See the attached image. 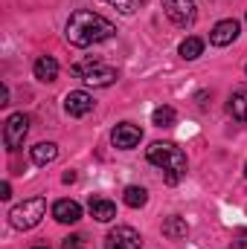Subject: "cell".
<instances>
[{"instance_id":"obj_4","label":"cell","mask_w":247,"mask_h":249,"mask_svg":"<svg viewBox=\"0 0 247 249\" xmlns=\"http://www.w3.org/2000/svg\"><path fill=\"white\" fill-rule=\"evenodd\" d=\"M73 72L87 87H111L120 78V72L114 67H108V64H102V61H79V64H73Z\"/></svg>"},{"instance_id":"obj_5","label":"cell","mask_w":247,"mask_h":249,"mask_svg":"<svg viewBox=\"0 0 247 249\" xmlns=\"http://www.w3.org/2000/svg\"><path fill=\"white\" fill-rule=\"evenodd\" d=\"M26 133H29V116L12 113V116L6 119V124H3V145H6L9 151H18V148H23Z\"/></svg>"},{"instance_id":"obj_18","label":"cell","mask_w":247,"mask_h":249,"mask_svg":"<svg viewBox=\"0 0 247 249\" xmlns=\"http://www.w3.org/2000/svg\"><path fill=\"white\" fill-rule=\"evenodd\" d=\"M178 53H181V58H186V61H195V58H201V53H204V41L201 38H186L184 44L178 47Z\"/></svg>"},{"instance_id":"obj_20","label":"cell","mask_w":247,"mask_h":249,"mask_svg":"<svg viewBox=\"0 0 247 249\" xmlns=\"http://www.w3.org/2000/svg\"><path fill=\"white\" fill-rule=\"evenodd\" d=\"M105 3H111V6H114L117 12H123V15H134V12L143 9L145 0H105Z\"/></svg>"},{"instance_id":"obj_25","label":"cell","mask_w":247,"mask_h":249,"mask_svg":"<svg viewBox=\"0 0 247 249\" xmlns=\"http://www.w3.org/2000/svg\"><path fill=\"white\" fill-rule=\"evenodd\" d=\"M32 249H50V247H32Z\"/></svg>"},{"instance_id":"obj_19","label":"cell","mask_w":247,"mask_h":249,"mask_svg":"<svg viewBox=\"0 0 247 249\" xmlns=\"http://www.w3.org/2000/svg\"><path fill=\"white\" fill-rule=\"evenodd\" d=\"M178 119V113H175V107H169V105H163V107H157L154 113H151V122L157 124V127H169V124H175Z\"/></svg>"},{"instance_id":"obj_3","label":"cell","mask_w":247,"mask_h":249,"mask_svg":"<svg viewBox=\"0 0 247 249\" xmlns=\"http://www.w3.org/2000/svg\"><path fill=\"white\" fill-rule=\"evenodd\" d=\"M44 214H47V200H44V197H29V200L12 206L9 223H12L15 229H23V232H26V229H35Z\"/></svg>"},{"instance_id":"obj_26","label":"cell","mask_w":247,"mask_h":249,"mask_svg":"<svg viewBox=\"0 0 247 249\" xmlns=\"http://www.w3.org/2000/svg\"><path fill=\"white\" fill-rule=\"evenodd\" d=\"M245 177H247V165H245Z\"/></svg>"},{"instance_id":"obj_24","label":"cell","mask_w":247,"mask_h":249,"mask_svg":"<svg viewBox=\"0 0 247 249\" xmlns=\"http://www.w3.org/2000/svg\"><path fill=\"white\" fill-rule=\"evenodd\" d=\"M64 183H76V171H67L64 174Z\"/></svg>"},{"instance_id":"obj_15","label":"cell","mask_w":247,"mask_h":249,"mask_svg":"<svg viewBox=\"0 0 247 249\" xmlns=\"http://www.w3.org/2000/svg\"><path fill=\"white\" fill-rule=\"evenodd\" d=\"M227 110H230V116H233L236 122H247V90H236V93L230 96Z\"/></svg>"},{"instance_id":"obj_17","label":"cell","mask_w":247,"mask_h":249,"mask_svg":"<svg viewBox=\"0 0 247 249\" xmlns=\"http://www.w3.org/2000/svg\"><path fill=\"white\" fill-rule=\"evenodd\" d=\"M123 200H125V206H131V209H143L148 203V191L143 186H128L123 191Z\"/></svg>"},{"instance_id":"obj_16","label":"cell","mask_w":247,"mask_h":249,"mask_svg":"<svg viewBox=\"0 0 247 249\" xmlns=\"http://www.w3.org/2000/svg\"><path fill=\"white\" fill-rule=\"evenodd\" d=\"M186 232H189V226H186L184 217H166L163 220V235L166 238H172V241H181V238H186Z\"/></svg>"},{"instance_id":"obj_11","label":"cell","mask_w":247,"mask_h":249,"mask_svg":"<svg viewBox=\"0 0 247 249\" xmlns=\"http://www.w3.org/2000/svg\"><path fill=\"white\" fill-rule=\"evenodd\" d=\"M53 217L59 223H79L82 220V206L76 200H59L53 206Z\"/></svg>"},{"instance_id":"obj_7","label":"cell","mask_w":247,"mask_h":249,"mask_svg":"<svg viewBox=\"0 0 247 249\" xmlns=\"http://www.w3.org/2000/svg\"><path fill=\"white\" fill-rule=\"evenodd\" d=\"M163 9L175 26H192L198 18V6L192 0H163Z\"/></svg>"},{"instance_id":"obj_8","label":"cell","mask_w":247,"mask_h":249,"mask_svg":"<svg viewBox=\"0 0 247 249\" xmlns=\"http://www.w3.org/2000/svg\"><path fill=\"white\" fill-rule=\"evenodd\" d=\"M140 139H143V130H140L137 124H131V122L117 124L114 133H111V142H114V148H120V151H131V148H137Z\"/></svg>"},{"instance_id":"obj_2","label":"cell","mask_w":247,"mask_h":249,"mask_svg":"<svg viewBox=\"0 0 247 249\" xmlns=\"http://www.w3.org/2000/svg\"><path fill=\"white\" fill-rule=\"evenodd\" d=\"M148 162L163 171V180L169 186H178L186 177V154L175 142H154L148 148Z\"/></svg>"},{"instance_id":"obj_14","label":"cell","mask_w":247,"mask_h":249,"mask_svg":"<svg viewBox=\"0 0 247 249\" xmlns=\"http://www.w3.org/2000/svg\"><path fill=\"white\" fill-rule=\"evenodd\" d=\"M56 157H59V145L56 142H38L32 148V162L35 165H50Z\"/></svg>"},{"instance_id":"obj_6","label":"cell","mask_w":247,"mask_h":249,"mask_svg":"<svg viewBox=\"0 0 247 249\" xmlns=\"http://www.w3.org/2000/svg\"><path fill=\"white\" fill-rule=\"evenodd\" d=\"M105 249H143V235L134 226H117L108 232Z\"/></svg>"},{"instance_id":"obj_22","label":"cell","mask_w":247,"mask_h":249,"mask_svg":"<svg viewBox=\"0 0 247 249\" xmlns=\"http://www.w3.org/2000/svg\"><path fill=\"white\" fill-rule=\"evenodd\" d=\"M9 197H12V186L3 183V186H0V200H9Z\"/></svg>"},{"instance_id":"obj_9","label":"cell","mask_w":247,"mask_h":249,"mask_svg":"<svg viewBox=\"0 0 247 249\" xmlns=\"http://www.w3.org/2000/svg\"><path fill=\"white\" fill-rule=\"evenodd\" d=\"M239 20H233V18H227V20H218L215 26H212V32H209V44L212 47H230L236 38H239Z\"/></svg>"},{"instance_id":"obj_1","label":"cell","mask_w":247,"mask_h":249,"mask_svg":"<svg viewBox=\"0 0 247 249\" xmlns=\"http://www.w3.org/2000/svg\"><path fill=\"white\" fill-rule=\"evenodd\" d=\"M114 35H117V26L90 9H76L64 26V38L73 47H93V44L111 41Z\"/></svg>"},{"instance_id":"obj_21","label":"cell","mask_w":247,"mask_h":249,"mask_svg":"<svg viewBox=\"0 0 247 249\" xmlns=\"http://www.w3.org/2000/svg\"><path fill=\"white\" fill-rule=\"evenodd\" d=\"M62 249H84V241L79 235H67L62 241Z\"/></svg>"},{"instance_id":"obj_13","label":"cell","mask_w":247,"mask_h":249,"mask_svg":"<svg viewBox=\"0 0 247 249\" xmlns=\"http://www.w3.org/2000/svg\"><path fill=\"white\" fill-rule=\"evenodd\" d=\"M87 209H90V214H93L99 223H108V220L117 217V206H114L111 200H105V197H93Z\"/></svg>"},{"instance_id":"obj_12","label":"cell","mask_w":247,"mask_h":249,"mask_svg":"<svg viewBox=\"0 0 247 249\" xmlns=\"http://www.w3.org/2000/svg\"><path fill=\"white\" fill-rule=\"evenodd\" d=\"M32 72H35V78H38V81L50 84V81H56V78H59V61H56L53 55H41L38 61L32 64Z\"/></svg>"},{"instance_id":"obj_10","label":"cell","mask_w":247,"mask_h":249,"mask_svg":"<svg viewBox=\"0 0 247 249\" xmlns=\"http://www.w3.org/2000/svg\"><path fill=\"white\" fill-rule=\"evenodd\" d=\"M64 110L70 113V116H87L90 110H93V96L90 93H84V90H70L67 96H64Z\"/></svg>"},{"instance_id":"obj_23","label":"cell","mask_w":247,"mask_h":249,"mask_svg":"<svg viewBox=\"0 0 247 249\" xmlns=\"http://www.w3.org/2000/svg\"><path fill=\"white\" fill-rule=\"evenodd\" d=\"M0 105H9V87L6 84L0 87Z\"/></svg>"}]
</instances>
